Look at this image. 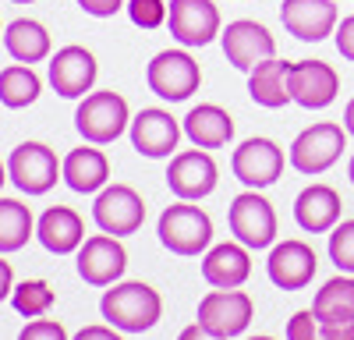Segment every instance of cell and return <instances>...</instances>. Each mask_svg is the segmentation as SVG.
<instances>
[{
    "instance_id": "obj_1",
    "label": "cell",
    "mask_w": 354,
    "mask_h": 340,
    "mask_svg": "<svg viewBox=\"0 0 354 340\" xmlns=\"http://www.w3.org/2000/svg\"><path fill=\"white\" fill-rule=\"evenodd\" d=\"M100 312H103V319L113 330L145 333V330L156 326L160 312H163V301H160V294L149 287V283L131 280V283H117L113 291H106L103 301H100Z\"/></svg>"
},
{
    "instance_id": "obj_2",
    "label": "cell",
    "mask_w": 354,
    "mask_h": 340,
    "mask_svg": "<svg viewBox=\"0 0 354 340\" xmlns=\"http://www.w3.org/2000/svg\"><path fill=\"white\" fill-rule=\"evenodd\" d=\"M156 234H160L163 248H170L174 255H198L213 241V220L205 216L198 206H188L181 198L177 206L163 209Z\"/></svg>"
},
{
    "instance_id": "obj_3",
    "label": "cell",
    "mask_w": 354,
    "mask_h": 340,
    "mask_svg": "<svg viewBox=\"0 0 354 340\" xmlns=\"http://www.w3.org/2000/svg\"><path fill=\"white\" fill-rule=\"evenodd\" d=\"M344 149H347V128L330 124V121H319V124L305 128L298 138H294L290 167L315 178V174H322V170H330L340 160Z\"/></svg>"
},
{
    "instance_id": "obj_4",
    "label": "cell",
    "mask_w": 354,
    "mask_h": 340,
    "mask_svg": "<svg viewBox=\"0 0 354 340\" xmlns=\"http://www.w3.org/2000/svg\"><path fill=\"white\" fill-rule=\"evenodd\" d=\"M75 128L82 131L85 142L93 146H106L128 128V103L110 93H88L82 100V106L75 110Z\"/></svg>"
},
{
    "instance_id": "obj_5",
    "label": "cell",
    "mask_w": 354,
    "mask_h": 340,
    "mask_svg": "<svg viewBox=\"0 0 354 340\" xmlns=\"http://www.w3.org/2000/svg\"><path fill=\"white\" fill-rule=\"evenodd\" d=\"M145 82H149V89L160 96V100H170V103H181L188 100L198 82H202V71L198 64L185 50H163L149 61V71H145Z\"/></svg>"
},
{
    "instance_id": "obj_6",
    "label": "cell",
    "mask_w": 354,
    "mask_h": 340,
    "mask_svg": "<svg viewBox=\"0 0 354 340\" xmlns=\"http://www.w3.org/2000/svg\"><path fill=\"white\" fill-rule=\"evenodd\" d=\"M252 323V298L241 294V291H209L202 301H198V326H205L213 337H238L245 333Z\"/></svg>"
},
{
    "instance_id": "obj_7",
    "label": "cell",
    "mask_w": 354,
    "mask_h": 340,
    "mask_svg": "<svg viewBox=\"0 0 354 340\" xmlns=\"http://www.w3.org/2000/svg\"><path fill=\"white\" fill-rule=\"evenodd\" d=\"M167 21L170 36L181 46H205L220 36V11L213 0H170Z\"/></svg>"
},
{
    "instance_id": "obj_8",
    "label": "cell",
    "mask_w": 354,
    "mask_h": 340,
    "mask_svg": "<svg viewBox=\"0 0 354 340\" xmlns=\"http://www.w3.org/2000/svg\"><path fill=\"white\" fill-rule=\"evenodd\" d=\"M227 220H230L234 238H238L245 248H266V245H273V238H277V213L255 191H245V195L234 198Z\"/></svg>"
},
{
    "instance_id": "obj_9",
    "label": "cell",
    "mask_w": 354,
    "mask_h": 340,
    "mask_svg": "<svg viewBox=\"0 0 354 340\" xmlns=\"http://www.w3.org/2000/svg\"><path fill=\"white\" fill-rule=\"evenodd\" d=\"M93 220L100 223L103 234H113V238L135 234L142 227V220H145V202H142V195L135 188L113 185V188L100 191L96 206H93Z\"/></svg>"
},
{
    "instance_id": "obj_10",
    "label": "cell",
    "mask_w": 354,
    "mask_h": 340,
    "mask_svg": "<svg viewBox=\"0 0 354 340\" xmlns=\"http://www.w3.org/2000/svg\"><path fill=\"white\" fill-rule=\"evenodd\" d=\"M64 167H57V156L43 142H21L8 160V178L25 191V195H43L57 185V174Z\"/></svg>"
},
{
    "instance_id": "obj_11",
    "label": "cell",
    "mask_w": 354,
    "mask_h": 340,
    "mask_svg": "<svg viewBox=\"0 0 354 340\" xmlns=\"http://www.w3.org/2000/svg\"><path fill=\"white\" fill-rule=\"evenodd\" d=\"M287 85H290V100L298 106L322 110V106H330L337 100L340 75L326 61H298V64H290Z\"/></svg>"
},
{
    "instance_id": "obj_12",
    "label": "cell",
    "mask_w": 354,
    "mask_h": 340,
    "mask_svg": "<svg viewBox=\"0 0 354 340\" xmlns=\"http://www.w3.org/2000/svg\"><path fill=\"white\" fill-rule=\"evenodd\" d=\"M230 167H234V178H238L241 185L266 188V185H273L283 174V153L270 138H248V142H241V146L234 149Z\"/></svg>"
},
{
    "instance_id": "obj_13",
    "label": "cell",
    "mask_w": 354,
    "mask_h": 340,
    "mask_svg": "<svg viewBox=\"0 0 354 340\" xmlns=\"http://www.w3.org/2000/svg\"><path fill=\"white\" fill-rule=\"evenodd\" d=\"M167 185H170V191L177 198H185V202L205 198L216 188V163H213V156L202 153V149L177 153L170 160V170H167Z\"/></svg>"
},
{
    "instance_id": "obj_14",
    "label": "cell",
    "mask_w": 354,
    "mask_h": 340,
    "mask_svg": "<svg viewBox=\"0 0 354 340\" xmlns=\"http://www.w3.org/2000/svg\"><path fill=\"white\" fill-rule=\"evenodd\" d=\"M280 21H283V28L294 39L319 43V39L333 36V28H337V4H333V0H283Z\"/></svg>"
},
{
    "instance_id": "obj_15",
    "label": "cell",
    "mask_w": 354,
    "mask_h": 340,
    "mask_svg": "<svg viewBox=\"0 0 354 340\" xmlns=\"http://www.w3.org/2000/svg\"><path fill=\"white\" fill-rule=\"evenodd\" d=\"M124 266H128V252L110 234H96L78 248V273L93 287H110L124 273Z\"/></svg>"
},
{
    "instance_id": "obj_16",
    "label": "cell",
    "mask_w": 354,
    "mask_h": 340,
    "mask_svg": "<svg viewBox=\"0 0 354 340\" xmlns=\"http://www.w3.org/2000/svg\"><path fill=\"white\" fill-rule=\"evenodd\" d=\"M220 39H223L227 61L238 71H252L255 64L270 61L273 50H277L273 36L266 32V25H259V21H230Z\"/></svg>"
},
{
    "instance_id": "obj_17",
    "label": "cell",
    "mask_w": 354,
    "mask_h": 340,
    "mask_svg": "<svg viewBox=\"0 0 354 340\" xmlns=\"http://www.w3.org/2000/svg\"><path fill=\"white\" fill-rule=\"evenodd\" d=\"M93 82H96V57L85 46L57 50V57L50 61V85L57 89V96L78 100L93 89Z\"/></svg>"
},
{
    "instance_id": "obj_18",
    "label": "cell",
    "mask_w": 354,
    "mask_h": 340,
    "mask_svg": "<svg viewBox=\"0 0 354 340\" xmlns=\"http://www.w3.org/2000/svg\"><path fill=\"white\" fill-rule=\"evenodd\" d=\"M315 252L305 245V241H283L270 252V263H266V270H270V280L277 283V287L283 291H301L312 283L315 276Z\"/></svg>"
},
{
    "instance_id": "obj_19",
    "label": "cell",
    "mask_w": 354,
    "mask_h": 340,
    "mask_svg": "<svg viewBox=\"0 0 354 340\" xmlns=\"http://www.w3.org/2000/svg\"><path fill=\"white\" fill-rule=\"evenodd\" d=\"M177 138H181V128L170 117L167 110H142L131 121V146L149 156V160H163L177 149Z\"/></svg>"
},
{
    "instance_id": "obj_20",
    "label": "cell",
    "mask_w": 354,
    "mask_h": 340,
    "mask_svg": "<svg viewBox=\"0 0 354 340\" xmlns=\"http://www.w3.org/2000/svg\"><path fill=\"white\" fill-rule=\"evenodd\" d=\"M340 195L330 185H312L298 195L294 202V220L301 223V231L308 234H322V231H333L337 220H340Z\"/></svg>"
},
{
    "instance_id": "obj_21",
    "label": "cell",
    "mask_w": 354,
    "mask_h": 340,
    "mask_svg": "<svg viewBox=\"0 0 354 340\" xmlns=\"http://www.w3.org/2000/svg\"><path fill=\"white\" fill-rule=\"evenodd\" d=\"M36 238L46 252L53 255H68L75 248H82V238H85V227H82V216L68 206H53L39 216L36 223Z\"/></svg>"
},
{
    "instance_id": "obj_22",
    "label": "cell",
    "mask_w": 354,
    "mask_h": 340,
    "mask_svg": "<svg viewBox=\"0 0 354 340\" xmlns=\"http://www.w3.org/2000/svg\"><path fill=\"white\" fill-rule=\"evenodd\" d=\"M252 273V259H248V252L245 245H216L209 255L202 259V276L205 283H213V287H241V283L248 280Z\"/></svg>"
},
{
    "instance_id": "obj_23",
    "label": "cell",
    "mask_w": 354,
    "mask_h": 340,
    "mask_svg": "<svg viewBox=\"0 0 354 340\" xmlns=\"http://www.w3.org/2000/svg\"><path fill=\"white\" fill-rule=\"evenodd\" d=\"M185 135L195 142L198 149H220V146H227L230 135H234V121H230V113L220 110L216 103H202V106L188 110Z\"/></svg>"
},
{
    "instance_id": "obj_24",
    "label": "cell",
    "mask_w": 354,
    "mask_h": 340,
    "mask_svg": "<svg viewBox=\"0 0 354 340\" xmlns=\"http://www.w3.org/2000/svg\"><path fill=\"white\" fill-rule=\"evenodd\" d=\"M61 167H64V170H61V178L68 181V188H71V191H82V195L100 191V188L106 185V178H110V163H106V156H103L100 149H88V146L71 149V153L64 156Z\"/></svg>"
},
{
    "instance_id": "obj_25",
    "label": "cell",
    "mask_w": 354,
    "mask_h": 340,
    "mask_svg": "<svg viewBox=\"0 0 354 340\" xmlns=\"http://www.w3.org/2000/svg\"><path fill=\"white\" fill-rule=\"evenodd\" d=\"M287 75H290V64L287 61H277V57H270V61H262L248 71V93L259 106H283V103H294L290 100V85H287Z\"/></svg>"
},
{
    "instance_id": "obj_26",
    "label": "cell",
    "mask_w": 354,
    "mask_h": 340,
    "mask_svg": "<svg viewBox=\"0 0 354 340\" xmlns=\"http://www.w3.org/2000/svg\"><path fill=\"white\" fill-rule=\"evenodd\" d=\"M4 46L18 64H39L50 53V32L32 18H18L4 28Z\"/></svg>"
},
{
    "instance_id": "obj_27",
    "label": "cell",
    "mask_w": 354,
    "mask_h": 340,
    "mask_svg": "<svg viewBox=\"0 0 354 340\" xmlns=\"http://www.w3.org/2000/svg\"><path fill=\"white\" fill-rule=\"evenodd\" d=\"M312 312L319 323H347L354 319V280L351 276H333L322 283V291L312 301Z\"/></svg>"
},
{
    "instance_id": "obj_28",
    "label": "cell",
    "mask_w": 354,
    "mask_h": 340,
    "mask_svg": "<svg viewBox=\"0 0 354 340\" xmlns=\"http://www.w3.org/2000/svg\"><path fill=\"white\" fill-rule=\"evenodd\" d=\"M39 89H43V82L36 78L32 68L11 64V68L0 71V103L11 106V110H21L28 103H36L39 100Z\"/></svg>"
},
{
    "instance_id": "obj_29",
    "label": "cell",
    "mask_w": 354,
    "mask_h": 340,
    "mask_svg": "<svg viewBox=\"0 0 354 340\" xmlns=\"http://www.w3.org/2000/svg\"><path fill=\"white\" fill-rule=\"evenodd\" d=\"M36 231L32 213L18 198H0V252H18Z\"/></svg>"
},
{
    "instance_id": "obj_30",
    "label": "cell",
    "mask_w": 354,
    "mask_h": 340,
    "mask_svg": "<svg viewBox=\"0 0 354 340\" xmlns=\"http://www.w3.org/2000/svg\"><path fill=\"white\" fill-rule=\"evenodd\" d=\"M11 301H15V308L21 312V316L39 319L43 312H50V305H53V287L46 280H25V283H18V287L11 291Z\"/></svg>"
},
{
    "instance_id": "obj_31",
    "label": "cell",
    "mask_w": 354,
    "mask_h": 340,
    "mask_svg": "<svg viewBox=\"0 0 354 340\" xmlns=\"http://www.w3.org/2000/svg\"><path fill=\"white\" fill-rule=\"evenodd\" d=\"M330 259L340 273H354V220H344L330 234Z\"/></svg>"
},
{
    "instance_id": "obj_32",
    "label": "cell",
    "mask_w": 354,
    "mask_h": 340,
    "mask_svg": "<svg viewBox=\"0 0 354 340\" xmlns=\"http://www.w3.org/2000/svg\"><path fill=\"white\" fill-rule=\"evenodd\" d=\"M128 15L138 28H160L167 21V4L163 0H131Z\"/></svg>"
},
{
    "instance_id": "obj_33",
    "label": "cell",
    "mask_w": 354,
    "mask_h": 340,
    "mask_svg": "<svg viewBox=\"0 0 354 340\" xmlns=\"http://www.w3.org/2000/svg\"><path fill=\"white\" fill-rule=\"evenodd\" d=\"M287 340H319V319H315L312 308L294 312V316H290V323H287Z\"/></svg>"
},
{
    "instance_id": "obj_34",
    "label": "cell",
    "mask_w": 354,
    "mask_h": 340,
    "mask_svg": "<svg viewBox=\"0 0 354 340\" xmlns=\"http://www.w3.org/2000/svg\"><path fill=\"white\" fill-rule=\"evenodd\" d=\"M18 340H68V333H64L61 323H53V319H32L18 333Z\"/></svg>"
},
{
    "instance_id": "obj_35",
    "label": "cell",
    "mask_w": 354,
    "mask_h": 340,
    "mask_svg": "<svg viewBox=\"0 0 354 340\" xmlns=\"http://www.w3.org/2000/svg\"><path fill=\"white\" fill-rule=\"evenodd\" d=\"M333 39H337V50H340L344 61H354V15H347V18L340 21V28L333 32Z\"/></svg>"
},
{
    "instance_id": "obj_36",
    "label": "cell",
    "mask_w": 354,
    "mask_h": 340,
    "mask_svg": "<svg viewBox=\"0 0 354 340\" xmlns=\"http://www.w3.org/2000/svg\"><path fill=\"white\" fill-rule=\"evenodd\" d=\"M121 4L124 0H78V8L85 15H93V18H110V15L121 11Z\"/></svg>"
},
{
    "instance_id": "obj_37",
    "label": "cell",
    "mask_w": 354,
    "mask_h": 340,
    "mask_svg": "<svg viewBox=\"0 0 354 340\" xmlns=\"http://www.w3.org/2000/svg\"><path fill=\"white\" fill-rule=\"evenodd\" d=\"M319 340H354V319H347V323H319Z\"/></svg>"
},
{
    "instance_id": "obj_38",
    "label": "cell",
    "mask_w": 354,
    "mask_h": 340,
    "mask_svg": "<svg viewBox=\"0 0 354 340\" xmlns=\"http://www.w3.org/2000/svg\"><path fill=\"white\" fill-rule=\"evenodd\" d=\"M75 340H121L110 326H85V330H78V337Z\"/></svg>"
},
{
    "instance_id": "obj_39",
    "label": "cell",
    "mask_w": 354,
    "mask_h": 340,
    "mask_svg": "<svg viewBox=\"0 0 354 340\" xmlns=\"http://www.w3.org/2000/svg\"><path fill=\"white\" fill-rule=\"evenodd\" d=\"M177 340H223V337H213L209 330H205V326H188V330H181V337H177Z\"/></svg>"
},
{
    "instance_id": "obj_40",
    "label": "cell",
    "mask_w": 354,
    "mask_h": 340,
    "mask_svg": "<svg viewBox=\"0 0 354 340\" xmlns=\"http://www.w3.org/2000/svg\"><path fill=\"white\" fill-rule=\"evenodd\" d=\"M11 294V263L0 259V301Z\"/></svg>"
},
{
    "instance_id": "obj_41",
    "label": "cell",
    "mask_w": 354,
    "mask_h": 340,
    "mask_svg": "<svg viewBox=\"0 0 354 340\" xmlns=\"http://www.w3.org/2000/svg\"><path fill=\"white\" fill-rule=\"evenodd\" d=\"M344 128H347V135H354V100H351L347 110H344Z\"/></svg>"
},
{
    "instance_id": "obj_42",
    "label": "cell",
    "mask_w": 354,
    "mask_h": 340,
    "mask_svg": "<svg viewBox=\"0 0 354 340\" xmlns=\"http://www.w3.org/2000/svg\"><path fill=\"white\" fill-rule=\"evenodd\" d=\"M4 181H11V178H8V167L0 163V188H4Z\"/></svg>"
},
{
    "instance_id": "obj_43",
    "label": "cell",
    "mask_w": 354,
    "mask_h": 340,
    "mask_svg": "<svg viewBox=\"0 0 354 340\" xmlns=\"http://www.w3.org/2000/svg\"><path fill=\"white\" fill-rule=\"evenodd\" d=\"M347 178H351V185H354V156H351V163H347Z\"/></svg>"
},
{
    "instance_id": "obj_44",
    "label": "cell",
    "mask_w": 354,
    "mask_h": 340,
    "mask_svg": "<svg viewBox=\"0 0 354 340\" xmlns=\"http://www.w3.org/2000/svg\"><path fill=\"white\" fill-rule=\"evenodd\" d=\"M11 4H32V0H11Z\"/></svg>"
},
{
    "instance_id": "obj_45",
    "label": "cell",
    "mask_w": 354,
    "mask_h": 340,
    "mask_svg": "<svg viewBox=\"0 0 354 340\" xmlns=\"http://www.w3.org/2000/svg\"><path fill=\"white\" fill-rule=\"evenodd\" d=\"M248 340H273V337H248Z\"/></svg>"
}]
</instances>
